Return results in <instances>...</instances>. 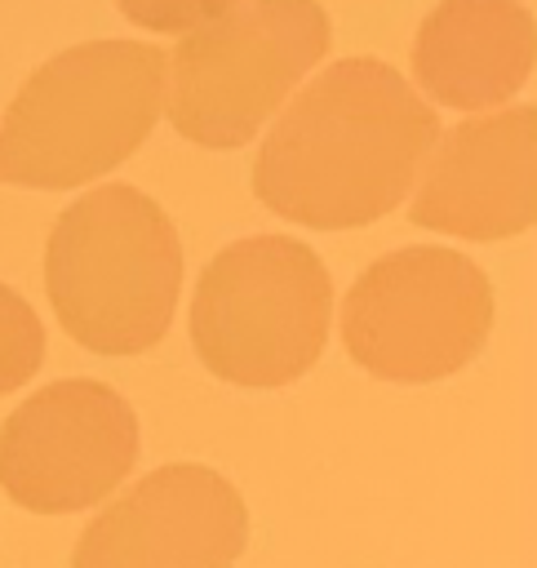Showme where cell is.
<instances>
[{
	"label": "cell",
	"mask_w": 537,
	"mask_h": 568,
	"mask_svg": "<svg viewBox=\"0 0 537 568\" xmlns=\"http://www.w3.org/2000/svg\"><path fill=\"white\" fill-rule=\"evenodd\" d=\"M435 138L430 102L395 67L342 58L271 124L253 160V191L297 226H368L413 191Z\"/></svg>",
	"instance_id": "cell-1"
},
{
	"label": "cell",
	"mask_w": 537,
	"mask_h": 568,
	"mask_svg": "<svg viewBox=\"0 0 537 568\" xmlns=\"http://www.w3.org/2000/svg\"><path fill=\"white\" fill-rule=\"evenodd\" d=\"M169 53L89 40L27 75L0 120V182L71 191L124 164L164 106Z\"/></svg>",
	"instance_id": "cell-2"
},
{
	"label": "cell",
	"mask_w": 537,
	"mask_h": 568,
	"mask_svg": "<svg viewBox=\"0 0 537 568\" xmlns=\"http://www.w3.org/2000/svg\"><path fill=\"white\" fill-rule=\"evenodd\" d=\"M44 288L58 324L80 346L142 355L173 324L182 240L138 186H98L58 213L44 248Z\"/></svg>",
	"instance_id": "cell-3"
},
{
	"label": "cell",
	"mask_w": 537,
	"mask_h": 568,
	"mask_svg": "<svg viewBox=\"0 0 537 568\" xmlns=\"http://www.w3.org/2000/svg\"><path fill=\"white\" fill-rule=\"evenodd\" d=\"M333 280L311 244L249 235L200 275L191 342L209 373L235 386H288L324 351Z\"/></svg>",
	"instance_id": "cell-4"
},
{
	"label": "cell",
	"mask_w": 537,
	"mask_h": 568,
	"mask_svg": "<svg viewBox=\"0 0 537 568\" xmlns=\"http://www.w3.org/2000/svg\"><path fill=\"white\" fill-rule=\"evenodd\" d=\"M333 27L320 0H244L191 27L164 84L169 124L213 151L244 146L297 80L328 53Z\"/></svg>",
	"instance_id": "cell-5"
},
{
	"label": "cell",
	"mask_w": 537,
	"mask_h": 568,
	"mask_svg": "<svg viewBox=\"0 0 537 568\" xmlns=\"http://www.w3.org/2000/svg\"><path fill=\"white\" fill-rule=\"evenodd\" d=\"M488 328V275L435 244L377 257L342 302L346 355L382 382H439L479 355Z\"/></svg>",
	"instance_id": "cell-6"
},
{
	"label": "cell",
	"mask_w": 537,
	"mask_h": 568,
	"mask_svg": "<svg viewBox=\"0 0 537 568\" xmlns=\"http://www.w3.org/2000/svg\"><path fill=\"white\" fill-rule=\"evenodd\" d=\"M138 462V417L93 377L40 386L0 426V488L36 515H71L111 497Z\"/></svg>",
	"instance_id": "cell-7"
},
{
	"label": "cell",
	"mask_w": 537,
	"mask_h": 568,
	"mask_svg": "<svg viewBox=\"0 0 537 568\" xmlns=\"http://www.w3.org/2000/svg\"><path fill=\"white\" fill-rule=\"evenodd\" d=\"M249 546L240 488L200 462H169L89 519L71 568H231Z\"/></svg>",
	"instance_id": "cell-8"
},
{
	"label": "cell",
	"mask_w": 537,
	"mask_h": 568,
	"mask_svg": "<svg viewBox=\"0 0 537 568\" xmlns=\"http://www.w3.org/2000/svg\"><path fill=\"white\" fill-rule=\"evenodd\" d=\"M408 217L462 240H506L537 222V106L462 120L435 138Z\"/></svg>",
	"instance_id": "cell-9"
},
{
	"label": "cell",
	"mask_w": 537,
	"mask_h": 568,
	"mask_svg": "<svg viewBox=\"0 0 537 568\" xmlns=\"http://www.w3.org/2000/svg\"><path fill=\"white\" fill-rule=\"evenodd\" d=\"M537 27L519 0H439L413 40L417 84L457 111L501 106L533 71Z\"/></svg>",
	"instance_id": "cell-10"
},
{
	"label": "cell",
	"mask_w": 537,
	"mask_h": 568,
	"mask_svg": "<svg viewBox=\"0 0 537 568\" xmlns=\"http://www.w3.org/2000/svg\"><path fill=\"white\" fill-rule=\"evenodd\" d=\"M44 364V328L31 302L0 284V395L27 386Z\"/></svg>",
	"instance_id": "cell-11"
},
{
	"label": "cell",
	"mask_w": 537,
	"mask_h": 568,
	"mask_svg": "<svg viewBox=\"0 0 537 568\" xmlns=\"http://www.w3.org/2000/svg\"><path fill=\"white\" fill-rule=\"evenodd\" d=\"M120 13L146 31H160V36H182L217 13H226L235 0H115Z\"/></svg>",
	"instance_id": "cell-12"
}]
</instances>
